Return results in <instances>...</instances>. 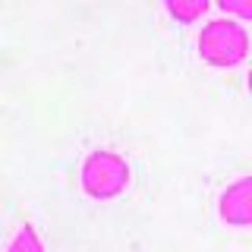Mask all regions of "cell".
I'll list each match as a JSON object with an SVG mask.
<instances>
[{
  "label": "cell",
  "instance_id": "obj_3",
  "mask_svg": "<svg viewBox=\"0 0 252 252\" xmlns=\"http://www.w3.org/2000/svg\"><path fill=\"white\" fill-rule=\"evenodd\" d=\"M220 218L233 227H249L252 224V180L243 177L233 186L224 189L220 195Z\"/></svg>",
  "mask_w": 252,
  "mask_h": 252
},
{
  "label": "cell",
  "instance_id": "obj_6",
  "mask_svg": "<svg viewBox=\"0 0 252 252\" xmlns=\"http://www.w3.org/2000/svg\"><path fill=\"white\" fill-rule=\"evenodd\" d=\"M218 6L236 19H252V0H218Z\"/></svg>",
  "mask_w": 252,
  "mask_h": 252
},
{
  "label": "cell",
  "instance_id": "obj_1",
  "mask_svg": "<svg viewBox=\"0 0 252 252\" xmlns=\"http://www.w3.org/2000/svg\"><path fill=\"white\" fill-rule=\"evenodd\" d=\"M249 54V35L240 22L233 19H215L202 29L199 35V57L208 63V66H220L230 69L240 66Z\"/></svg>",
  "mask_w": 252,
  "mask_h": 252
},
{
  "label": "cell",
  "instance_id": "obj_4",
  "mask_svg": "<svg viewBox=\"0 0 252 252\" xmlns=\"http://www.w3.org/2000/svg\"><path fill=\"white\" fill-rule=\"evenodd\" d=\"M164 6H167V13L177 22L189 26V22L202 19V13L208 10V0H164Z\"/></svg>",
  "mask_w": 252,
  "mask_h": 252
},
{
  "label": "cell",
  "instance_id": "obj_2",
  "mask_svg": "<svg viewBox=\"0 0 252 252\" xmlns=\"http://www.w3.org/2000/svg\"><path fill=\"white\" fill-rule=\"evenodd\" d=\"M129 186V164H126L123 155L117 152H92L82 164V189L85 195L94 202H107L117 199L123 189Z\"/></svg>",
  "mask_w": 252,
  "mask_h": 252
},
{
  "label": "cell",
  "instance_id": "obj_5",
  "mask_svg": "<svg viewBox=\"0 0 252 252\" xmlns=\"http://www.w3.org/2000/svg\"><path fill=\"white\" fill-rule=\"evenodd\" d=\"M10 252H44L41 246V236H38L35 227H19V233H16V240L10 243Z\"/></svg>",
  "mask_w": 252,
  "mask_h": 252
}]
</instances>
